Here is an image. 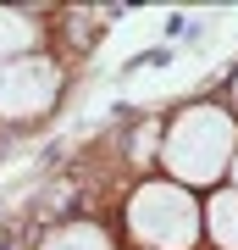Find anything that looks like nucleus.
Returning <instances> with one entry per match:
<instances>
[{
	"label": "nucleus",
	"instance_id": "f03ea898",
	"mask_svg": "<svg viewBox=\"0 0 238 250\" xmlns=\"http://www.w3.org/2000/svg\"><path fill=\"white\" fill-rule=\"evenodd\" d=\"M128 233L144 250H194L200 245V195L172 178H150L128 195Z\"/></svg>",
	"mask_w": 238,
	"mask_h": 250
},
{
	"label": "nucleus",
	"instance_id": "f257e3e1",
	"mask_svg": "<svg viewBox=\"0 0 238 250\" xmlns=\"http://www.w3.org/2000/svg\"><path fill=\"white\" fill-rule=\"evenodd\" d=\"M233 150H238V117L227 106L200 100L172 117L166 139H161V167L183 189H216L233 167Z\"/></svg>",
	"mask_w": 238,
	"mask_h": 250
},
{
	"label": "nucleus",
	"instance_id": "0eeeda50",
	"mask_svg": "<svg viewBox=\"0 0 238 250\" xmlns=\"http://www.w3.org/2000/svg\"><path fill=\"white\" fill-rule=\"evenodd\" d=\"M227 189H238V150H233V167H227Z\"/></svg>",
	"mask_w": 238,
	"mask_h": 250
},
{
	"label": "nucleus",
	"instance_id": "20e7f679",
	"mask_svg": "<svg viewBox=\"0 0 238 250\" xmlns=\"http://www.w3.org/2000/svg\"><path fill=\"white\" fill-rule=\"evenodd\" d=\"M200 228L211 233L216 250H238V189L216 184L211 200H200Z\"/></svg>",
	"mask_w": 238,
	"mask_h": 250
},
{
	"label": "nucleus",
	"instance_id": "6e6552de",
	"mask_svg": "<svg viewBox=\"0 0 238 250\" xmlns=\"http://www.w3.org/2000/svg\"><path fill=\"white\" fill-rule=\"evenodd\" d=\"M233 117H238V78H233Z\"/></svg>",
	"mask_w": 238,
	"mask_h": 250
},
{
	"label": "nucleus",
	"instance_id": "39448f33",
	"mask_svg": "<svg viewBox=\"0 0 238 250\" xmlns=\"http://www.w3.org/2000/svg\"><path fill=\"white\" fill-rule=\"evenodd\" d=\"M34 39H39V22L17 6H0V67L6 62H22L34 56Z\"/></svg>",
	"mask_w": 238,
	"mask_h": 250
},
{
	"label": "nucleus",
	"instance_id": "7ed1b4c3",
	"mask_svg": "<svg viewBox=\"0 0 238 250\" xmlns=\"http://www.w3.org/2000/svg\"><path fill=\"white\" fill-rule=\"evenodd\" d=\"M61 95V67L55 56H22V62H6L0 67V117L6 123H34L55 106Z\"/></svg>",
	"mask_w": 238,
	"mask_h": 250
},
{
	"label": "nucleus",
	"instance_id": "423d86ee",
	"mask_svg": "<svg viewBox=\"0 0 238 250\" xmlns=\"http://www.w3.org/2000/svg\"><path fill=\"white\" fill-rule=\"evenodd\" d=\"M39 250H116V245H111V233L100 223H61Z\"/></svg>",
	"mask_w": 238,
	"mask_h": 250
}]
</instances>
